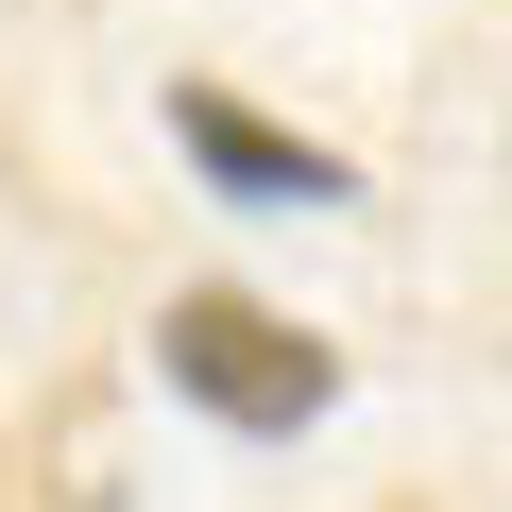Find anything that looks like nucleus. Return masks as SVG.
<instances>
[{"label":"nucleus","instance_id":"obj_1","mask_svg":"<svg viewBox=\"0 0 512 512\" xmlns=\"http://www.w3.org/2000/svg\"><path fill=\"white\" fill-rule=\"evenodd\" d=\"M154 393H188L222 444H308L342 410V342L308 308H274V291L188 274V291H154Z\"/></svg>","mask_w":512,"mask_h":512},{"label":"nucleus","instance_id":"obj_2","mask_svg":"<svg viewBox=\"0 0 512 512\" xmlns=\"http://www.w3.org/2000/svg\"><path fill=\"white\" fill-rule=\"evenodd\" d=\"M154 120H171V154L205 171V205H256V222H342V205H359V154H342V137H308V120H274V103H239L222 69H171Z\"/></svg>","mask_w":512,"mask_h":512}]
</instances>
